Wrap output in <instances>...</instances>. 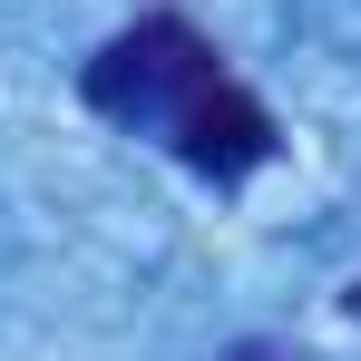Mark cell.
<instances>
[{
    "label": "cell",
    "instance_id": "cell-2",
    "mask_svg": "<svg viewBox=\"0 0 361 361\" xmlns=\"http://www.w3.org/2000/svg\"><path fill=\"white\" fill-rule=\"evenodd\" d=\"M166 137H176V157L195 176H254V166L274 157V118H264V98L235 88V78L195 88L176 118H166Z\"/></svg>",
    "mask_w": 361,
    "mask_h": 361
},
{
    "label": "cell",
    "instance_id": "cell-4",
    "mask_svg": "<svg viewBox=\"0 0 361 361\" xmlns=\"http://www.w3.org/2000/svg\"><path fill=\"white\" fill-rule=\"evenodd\" d=\"M352 312H361V283H352Z\"/></svg>",
    "mask_w": 361,
    "mask_h": 361
},
{
    "label": "cell",
    "instance_id": "cell-1",
    "mask_svg": "<svg viewBox=\"0 0 361 361\" xmlns=\"http://www.w3.org/2000/svg\"><path fill=\"white\" fill-rule=\"evenodd\" d=\"M195 88H215V39L176 10H147L137 30H118L88 59V108L118 127H166Z\"/></svg>",
    "mask_w": 361,
    "mask_h": 361
},
{
    "label": "cell",
    "instance_id": "cell-3",
    "mask_svg": "<svg viewBox=\"0 0 361 361\" xmlns=\"http://www.w3.org/2000/svg\"><path fill=\"white\" fill-rule=\"evenodd\" d=\"M235 361H283V352H264V342H244V352H235Z\"/></svg>",
    "mask_w": 361,
    "mask_h": 361
}]
</instances>
